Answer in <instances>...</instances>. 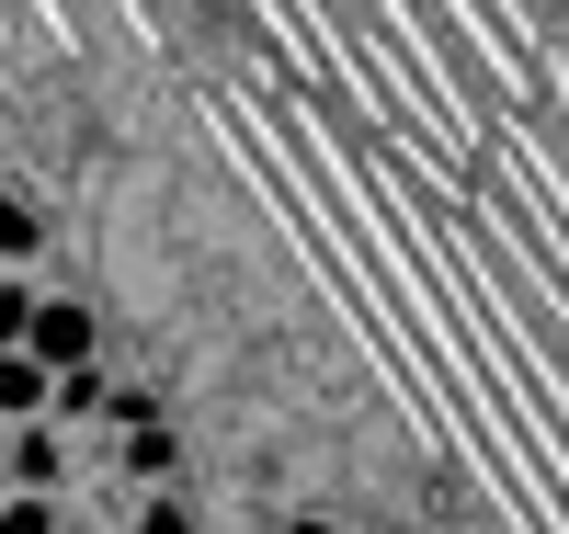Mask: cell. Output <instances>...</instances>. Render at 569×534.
Instances as JSON below:
<instances>
[{"mask_svg": "<svg viewBox=\"0 0 569 534\" xmlns=\"http://www.w3.org/2000/svg\"><path fill=\"white\" fill-rule=\"evenodd\" d=\"M34 364H58V375H80L91 353H103V330H91V308H69V296H46L34 308V342H23Z\"/></svg>", "mask_w": 569, "mask_h": 534, "instance_id": "1", "label": "cell"}, {"mask_svg": "<svg viewBox=\"0 0 569 534\" xmlns=\"http://www.w3.org/2000/svg\"><path fill=\"white\" fill-rule=\"evenodd\" d=\"M46 399H58V364L0 353V421H46Z\"/></svg>", "mask_w": 569, "mask_h": 534, "instance_id": "2", "label": "cell"}, {"mask_svg": "<svg viewBox=\"0 0 569 534\" xmlns=\"http://www.w3.org/2000/svg\"><path fill=\"white\" fill-rule=\"evenodd\" d=\"M58 421H12V477H23V490H58Z\"/></svg>", "mask_w": 569, "mask_h": 534, "instance_id": "3", "label": "cell"}, {"mask_svg": "<svg viewBox=\"0 0 569 534\" xmlns=\"http://www.w3.org/2000/svg\"><path fill=\"white\" fill-rule=\"evenodd\" d=\"M126 466L149 477V490H171V477H182V432H171V421H137V432H126Z\"/></svg>", "mask_w": 569, "mask_h": 534, "instance_id": "4", "label": "cell"}, {"mask_svg": "<svg viewBox=\"0 0 569 534\" xmlns=\"http://www.w3.org/2000/svg\"><path fill=\"white\" fill-rule=\"evenodd\" d=\"M34 251H46V216L23 205L12 182H0V273H12V262H34Z\"/></svg>", "mask_w": 569, "mask_h": 534, "instance_id": "5", "label": "cell"}, {"mask_svg": "<svg viewBox=\"0 0 569 534\" xmlns=\"http://www.w3.org/2000/svg\"><path fill=\"white\" fill-rule=\"evenodd\" d=\"M114 410V386H103V364H80V375H58V399H46V421H103Z\"/></svg>", "mask_w": 569, "mask_h": 534, "instance_id": "6", "label": "cell"}, {"mask_svg": "<svg viewBox=\"0 0 569 534\" xmlns=\"http://www.w3.org/2000/svg\"><path fill=\"white\" fill-rule=\"evenodd\" d=\"M34 308H46V296H23V284L0 273V353H23V342H34Z\"/></svg>", "mask_w": 569, "mask_h": 534, "instance_id": "7", "label": "cell"}, {"mask_svg": "<svg viewBox=\"0 0 569 534\" xmlns=\"http://www.w3.org/2000/svg\"><path fill=\"white\" fill-rule=\"evenodd\" d=\"M137 534H206V523H194V501H182V490H149V512H137Z\"/></svg>", "mask_w": 569, "mask_h": 534, "instance_id": "8", "label": "cell"}, {"mask_svg": "<svg viewBox=\"0 0 569 534\" xmlns=\"http://www.w3.org/2000/svg\"><path fill=\"white\" fill-rule=\"evenodd\" d=\"M284 534H342V523H319V512H297V523H284Z\"/></svg>", "mask_w": 569, "mask_h": 534, "instance_id": "9", "label": "cell"}, {"mask_svg": "<svg viewBox=\"0 0 569 534\" xmlns=\"http://www.w3.org/2000/svg\"><path fill=\"white\" fill-rule=\"evenodd\" d=\"M69 534H80V523H69Z\"/></svg>", "mask_w": 569, "mask_h": 534, "instance_id": "10", "label": "cell"}]
</instances>
